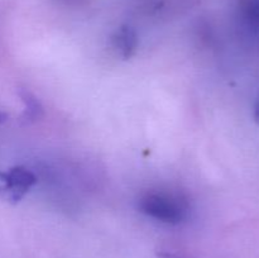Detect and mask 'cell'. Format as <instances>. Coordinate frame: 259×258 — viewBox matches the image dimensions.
Returning <instances> with one entry per match:
<instances>
[{
  "mask_svg": "<svg viewBox=\"0 0 259 258\" xmlns=\"http://www.w3.org/2000/svg\"><path fill=\"white\" fill-rule=\"evenodd\" d=\"M139 211L166 224L176 225L189 215V204L184 197L174 192L149 191L138 201Z\"/></svg>",
  "mask_w": 259,
  "mask_h": 258,
  "instance_id": "1",
  "label": "cell"
},
{
  "mask_svg": "<svg viewBox=\"0 0 259 258\" xmlns=\"http://www.w3.org/2000/svg\"><path fill=\"white\" fill-rule=\"evenodd\" d=\"M37 184V177L27 167L17 166L0 172V197L12 204L19 202Z\"/></svg>",
  "mask_w": 259,
  "mask_h": 258,
  "instance_id": "2",
  "label": "cell"
},
{
  "mask_svg": "<svg viewBox=\"0 0 259 258\" xmlns=\"http://www.w3.org/2000/svg\"><path fill=\"white\" fill-rule=\"evenodd\" d=\"M111 45L124 60H128L138 48V34L131 25H121L111 35Z\"/></svg>",
  "mask_w": 259,
  "mask_h": 258,
  "instance_id": "3",
  "label": "cell"
},
{
  "mask_svg": "<svg viewBox=\"0 0 259 258\" xmlns=\"http://www.w3.org/2000/svg\"><path fill=\"white\" fill-rule=\"evenodd\" d=\"M18 94H19V98L22 99L23 104H24L22 120L27 124L39 120L43 116V106L40 101L30 91L25 90V89H19Z\"/></svg>",
  "mask_w": 259,
  "mask_h": 258,
  "instance_id": "4",
  "label": "cell"
},
{
  "mask_svg": "<svg viewBox=\"0 0 259 258\" xmlns=\"http://www.w3.org/2000/svg\"><path fill=\"white\" fill-rule=\"evenodd\" d=\"M157 258H181V257H179V255L174 254V253L171 252H163V250H162V252L157 253Z\"/></svg>",
  "mask_w": 259,
  "mask_h": 258,
  "instance_id": "5",
  "label": "cell"
},
{
  "mask_svg": "<svg viewBox=\"0 0 259 258\" xmlns=\"http://www.w3.org/2000/svg\"><path fill=\"white\" fill-rule=\"evenodd\" d=\"M254 119L257 123H259V96L255 101V105H254Z\"/></svg>",
  "mask_w": 259,
  "mask_h": 258,
  "instance_id": "6",
  "label": "cell"
}]
</instances>
